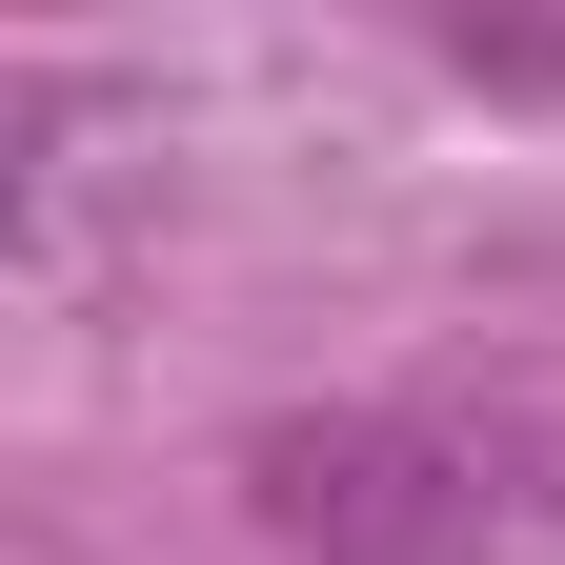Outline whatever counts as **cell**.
I'll use <instances>...</instances> for the list:
<instances>
[{
  "label": "cell",
  "mask_w": 565,
  "mask_h": 565,
  "mask_svg": "<svg viewBox=\"0 0 565 565\" xmlns=\"http://www.w3.org/2000/svg\"><path fill=\"white\" fill-rule=\"evenodd\" d=\"M243 525L323 565H565V424L465 404H323L243 445Z\"/></svg>",
  "instance_id": "1"
}]
</instances>
